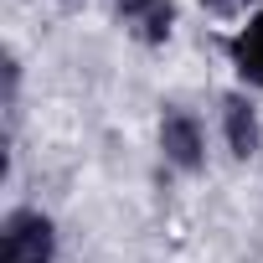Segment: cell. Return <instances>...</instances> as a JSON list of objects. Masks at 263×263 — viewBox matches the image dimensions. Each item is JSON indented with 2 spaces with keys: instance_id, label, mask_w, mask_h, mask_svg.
Listing matches in <instances>:
<instances>
[{
  "instance_id": "1",
  "label": "cell",
  "mask_w": 263,
  "mask_h": 263,
  "mask_svg": "<svg viewBox=\"0 0 263 263\" xmlns=\"http://www.w3.org/2000/svg\"><path fill=\"white\" fill-rule=\"evenodd\" d=\"M0 263H57V227L36 206H16L0 222Z\"/></svg>"
},
{
  "instance_id": "2",
  "label": "cell",
  "mask_w": 263,
  "mask_h": 263,
  "mask_svg": "<svg viewBox=\"0 0 263 263\" xmlns=\"http://www.w3.org/2000/svg\"><path fill=\"white\" fill-rule=\"evenodd\" d=\"M160 155H165V165H176L186 176H196L206 165V135H201L196 114H186L181 103H171L160 114Z\"/></svg>"
},
{
  "instance_id": "3",
  "label": "cell",
  "mask_w": 263,
  "mask_h": 263,
  "mask_svg": "<svg viewBox=\"0 0 263 263\" xmlns=\"http://www.w3.org/2000/svg\"><path fill=\"white\" fill-rule=\"evenodd\" d=\"M119 26L145 47H165L176 31V6L171 0H119Z\"/></svg>"
},
{
  "instance_id": "4",
  "label": "cell",
  "mask_w": 263,
  "mask_h": 263,
  "mask_svg": "<svg viewBox=\"0 0 263 263\" xmlns=\"http://www.w3.org/2000/svg\"><path fill=\"white\" fill-rule=\"evenodd\" d=\"M222 140L237 160H253L258 155V140H263V129H258V114L242 93H227L222 98Z\"/></svg>"
},
{
  "instance_id": "5",
  "label": "cell",
  "mask_w": 263,
  "mask_h": 263,
  "mask_svg": "<svg viewBox=\"0 0 263 263\" xmlns=\"http://www.w3.org/2000/svg\"><path fill=\"white\" fill-rule=\"evenodd\" d=\"M227 57H232V67H237V78H242L248 88H263V11H253V16L232 31Z\"/></svg>"
},
{
  "instance_id": "6",
  "label": "cell",
  "mask_w": 263,
  "mask_h": 263,
  "mask_svg": "<svg viewBox=\"0 0 263 263\" xmlns=\"http://www.w3.org/2000/svg\"><path fill=\"white\" fill-rule=\"evenodd\" d=\"M201 11L217 16V21H237V16L248 11V0H201Z\"/></svg>"
}]
</instances>
